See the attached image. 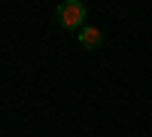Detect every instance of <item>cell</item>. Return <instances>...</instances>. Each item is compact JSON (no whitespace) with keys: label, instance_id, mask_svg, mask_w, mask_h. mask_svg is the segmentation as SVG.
<instances>
[{"label":"cell","instance_id":"2","mask_svg":"<svg viewBox=\"0 0 152 137\" xmlns=\"http://www.w3.org/2000/svg\"><path fill=\"white\" fill-rule=\"evenodd\" d=\"M79 43L85 49H100L104 46V34H100L97 28H91V24H85V28L79 31Z\"/></svg>","mask_w":152,"mask_h":137},{"label":"cell","instance_id":"1","mask_svg":"<svg viewBox=\"0 0 152 137\" xmlns=\"http://www.w3.org/2000/svg\"><path fill=\"white\" fill-rule=\"evenodd\" d=\"M85 15H88V9H85V3H79V0H64V3L55 9L58 24L67 28V31H82L85 28Z\"/></svg>","mask_w":152,"mask_h":137}]
</instances>
